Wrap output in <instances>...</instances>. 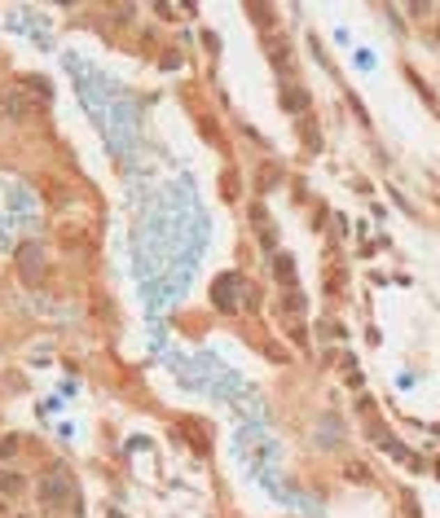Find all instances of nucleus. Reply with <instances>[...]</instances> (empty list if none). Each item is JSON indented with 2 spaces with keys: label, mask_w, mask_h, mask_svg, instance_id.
<instances>
[{
  "label": "nucleus",
  "mask_w": 440,
  "mask_h": 518,
  "mask_svg": "<svg viewBox=\"0 0 440 518\" xmlns=\"http://www.w3.org/2000/svg\"><path fill=\"white\" fill-rule=\"evenodd\" d=\"M40 501H45L49 510H66V514H79V487L66 470H53L40 479Z\"/></svg>",
  "instance_id": "obj_1"
},
{
  "label": "nucleus",
  "mask_w": 440,
  "mask_h": 518,
  "mask_svg": "<svg viewBox=\"0 0 440 518\" xmlns=\"http://www.w3.org/2000/svg\"><path fill=\"white\" fill-rule=\"evenodd\" d=\"M242 277L238 273H220L216 277V286H212V303L220 307V312H238L242 307Z\"/></svg>",
  "instance_id": "obj_2"
},
{
  "label": "nucleus",
  "mask_w": 440,
  "mask_h": 518,
  "mask_svg": "<svg viewBox=\"0 0 440 518\" xmlns=\"http://www.w3.org/2000/svg\"><path fill=\"white\" fill-rule=\"evenodd\" d=\"M185 435H189V444H198V453H212V439H207V430H203L198 422H194V426H189V430H185Z\"/></svg>",
  "instance_id": "obj_10"
},
{
  "label": "nucleus",
  "mask_w": 440,
  "mask_h": 518,
  "mask_svg": "<svg viewBox=\"0 0 440 518\" xmlns=\"http://www.w3.org/2000/svg\"><path fill=\"white\" fill-rule=\"evenodd\" d=\"M0 492H5V496H22L26 492V479H22L18 470H0Z\"/></svg>",
  "instance_id": "obj_4"
},
{
  "label": "nucleus",
  "mask_w": 440,
  "mask_h": 518,
  "mask_svg": "<svg viewBox=\"0 0 440 518\" xmlns=\"http://www.w3.org/2000/svg\"><path fill=\"white\" fill-rule=\"evenodd\" d=\"M299 132H304V141H308V149H313V154H322V132H317V123L304 119V123H299Z\"/></svg>",
  "instance_id": "obj_8"
},
{
  "label": "nucleus",
  "mask_w": 440,
  "mask_h": 518,
  "mask_svg": "<svg viewBox=\"0 0 440 518\" xmlns=\"http://www.w3.org/2000/svg\"><path fill=\"white\" fill-rule=\"evenodd\" d=\"M18 83H22V88H31V92L40 97V102H49V97H53V88H49V83H45V79H40V75H22Z\"/></svg>",
  "instance_id": "obj_7"
},
{
  "label": "nucleus",
  "mask_w": 440,
  "mask_h": 518,
  "mask_svg": "<svg viewBox=\"0 0 440 518\" xmlns=\"http://www.w3.org/2000/svg\"><path fill=\"white\" fill-rule=\"evenodd\" d=\"M159 66H168V71H176V66H181V53H176V49H168V53L159 58Z\"/></svg>",
  "instance_id": "obj_13"
},
{
  "label": "nucleus",
  "mask_w": 440,
  "mask_h": 518,
  "mask_svg": "<svg viewBox=\"0 0 440 518\" xmlns=\"http://www.w3.org/2000/svg\"><path fill=\"white\" fill-rule=\"evenodd\" d=\"M273 273H278L282 286H295V264H291V255H278V259H273Z\"/></svg>",
  "instance_id": "obj_6"
},
{
  "label": "nucleus",
  "mask_w": 440,
  "mask_h": 518,
  "mask_svg": "<svg viewBox=\"0 0 440 518\" xmlns=\"http://www.w3.org/2000/svg\"><path fill=\"white\" fill-rule=\"evenodd\" d=\"M220 193H225V198H238V176H233V172H225V185H220Z\"/></svg>",
  "instance_id": "obj_11"
},
{
  "label": "nucleus",
  "mask_w": 440,
  "mask_h": 518,
  "mask_svg": "<svg viewBox=\"0 0 440 518\" xmlns=\"http://www.w3.org/2000/svg\"><path fill=\"white\" fill-rule=\"evenodd\" d=\"M436 40H440V26H436Z\"/></svg>",
  "instance_id": "obj_14"
},
{
  "label": "nucleus",
  "mask_w": 440,
  "mask_h": 518,
  "mask_svg": "<svg viewBox=\"0 0 440 518\" xmlns=\"http://www.w3.org/2000/svg\"><path fill=\"white\" fill-rule=\"evenodd\" d=\"M13 453H18V435H5V439H0V461L13 457Z\"/></svg>",
  "instance_id": "obj_12"
},
{
  "label": "nucleus",
  "mask_w": 440,
  "mask_h": 518,
  "mask_svg": "<svg viewBox=\"0 0 440 518\" xmlns=\"http://www.w3.org/2000/svg\"><path fill=\"white\" fill-rule=\"evenodd\" d=\"M13 259H18V273H22L26 286H40V282H45V246H40V242H22Z\"/></svg>",
  "instance_id": "obj_3"
},
{
  "label": "nucleus",
  "mask_w": 440,
  "mask_h": 518,
  "mask_svg": "<svg viewBox=\"0 0 440 518\" xmlns=\"http://www.w3.org/2000/svg\"><path fill=\"white\" fill-rule=\"evenodd\" d=\"M265 49H269L273 66H282V71H286V62H291V49H286V40H282V35H269V40H265Z\"/></svg>",
  "instance_id": "obj_5"
},
{
  "label": "nucleus",
  "mask_w": 440,
  "mask_h": 518,
  "mask_svg": "<svg viewBox=\"0 0 440 518\" xmlns=\"http://www.w3.org/2000/svg\"><path fill=\"white\" fill-rule=\"evenodd\" d=\"M0 102H5V110H9V115H18V119L26 115V102H22V97L13 92V88H9V92H0Z\"/></svg>",
  "instance_id": "obj_9"
},
{
  "label": "nucleus",
  "mask_w": 440,
  "mask_h": 518,
  "mask_svg": "<svg viewBox=\"0 0 440 518\" xmlns=\"http://www.w3.org/2000/svg\"><path fill=\"white\" fill-rule=\"evenodd\" d=\"M18 518H22V514H18Z\"/></svg>",
  "instance_id": "obj_15"
}]
</instances>
